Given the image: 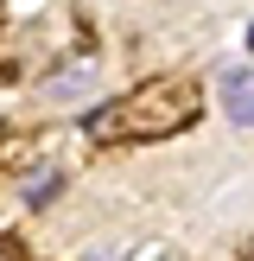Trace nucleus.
Masks as SVG:
<instances>
[{
  "label": "nucleus",
  "mask_w": 254,
  "mask_h": 261,
  "mask_svg": "<svg viewBox=\"0 0 254 261\" xmlns=\"http://www.w3.org/2000/svg\"><path fill=\"white\" fill-rule=\"evenodd\" d=\"M190 115H197V83H184V76H152V83H140L134 96L121 102L114 134L121 140H159V134H178Z\"/></svg>",
  "instance_id": "obj_1"
},
{
  "label": "nucleus",
  "mask_w": 254,
  "mask_h": 261,
  "mask_svg": "<svg viewBox=\"0 0 254 261\" xmlns=\"http://www.w3.org/2000/svg\"><path fill=\"white\" fill-rule=\"evenodd\" d=\"M223 109L235 127H254V70H229L223 76Z\"/></svg>",
  "instance_id": "obj_2"
},
{
  "label": "nucleus",
  "mask_w": 254,
  "mask_h": 261,
  "mask_svg": "<svg viewBox=\"0 0 254 261\" xmlns=\"http://www.w3.org/2000/svg\"><path fill=\"white\" fill-rule=\"evenodd\" d=\"M248 45H254V25H248Z\"/></svg>",
  "instance_id": "obj_5"
},
{
  "label": "nucleus",
  "mask_w": 254,
  "mask_h": 261,
  "mask_svg": "<svg viewBox=\"0 0 254 261\" xmlns=\"http://www.w3.org/2000/svg\"><path fill=\"white\" fill-rule=\"evenodd\" d=\"M83 89H89V70H57V76L45 83V96H51V102H76Z\"/></svg>",
  "instance_id": "obj_3"
},
{
  "label": "nucleus",
  "mask_w": 254,
  "mask_h": 261,
  "mask_svg": "<svg viewBox=\"0 0 254 261\" xmlns=\"http://www.w3.org/2000/svg\"><path fill=\"white\" fill-rule=\"evenodd\" d=\"M57 185H64V178L51 172V166H38V172H32V185H25V204H32V211H45V204L57 198Z\"/></svg>",
  "instance_id": "obj_4"
}]
</instances>
